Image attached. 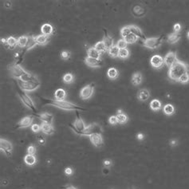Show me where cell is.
<instances>
[{"label": "cell", "mask_w": 189, "mask_h": 189, "mask_svg": "<svg viewBox=\"0 0 189 189\" xmlns=\"http://www.w3.org/2000/svg\"><path fill=\"white\" fill-rule=\"evenodd\" d=\"M130 34H131V30H130L129 25V26H125V27H122L121 29V35L122 37V39H125V37H127Z\"/></svg>", "instance_id": "obj_40"}, {"label": "cell", "mask_w": 189, "mask_h": 189, "mask_svg": "<svg viewBox=\"0 0 189 189\" xmlns=\"http://www.w3.org/2000/svg\"><path fill=\"white\" fill-rule=\"evenodd\" d=\"M41 130L43 133L46 134V135H51L54 133V128H53V125L45 123V122H42Z\"/></svg>", "instance_id": "obj_19"}, {"label": "cell", "mask_w": 189, "mask_h": 189, "mask_svg": "<svg viewBox=\"0 0 189 189\" xmlns=\"http://www.w3.org/2000/svg\"><path fill=\"white\" fill-rule=\"evenodd\" d=\"M12 7V3L10 2H5L4 3V7H6L7 9H10Z\"/></svg>", "instance_id": "obj_56"}, {"label": "cell", "mask_w": 189, "mask_h": 189, "mask_svg": "<svg viewBox=\"0 0 189 189\" xmlns=\"http://www.w3.org/2000/svg\"><path fill=\"white\" fill-rule=\"evenodd\" d=\"M124 39H125V41L127 42V44H133L138 41L139 39L136 36V35H134L133 34H132L131 33V34H129L128 36L125 37Z\"/></svg>", "instance_id": "obj_38"}, {"label": "cell", "mask_w": 189, "mask_h": 189, "mask_svg": "<svg viewBox=\"0 0 189 189\" xmlns=\"http://www.w3.org/2000/svg\"><path fill=\"white\" fill-rule=\"evenodd\" d=\"M18 83H19V87L25 92H33L34 90H38L41 85V82H39L36 76L34 75L33 76L31 80L26 82L18 80Z\"/></svg>", "instance_id": "obj_3"}, {"label": "cell", "mask_w": 189, "mask_h": 189, "mask_svg": "<svg viewBox=\"0 0 189 189\" xmlns=\"http://www.w3.org/2000/svg\"><path fill=\"white\" fill-rule=\"evenodd\" d=\"M25 164L28 166H34L36 165L37 158L34 155H30V154H27L24 157Z\"/></svg>", "instance_id": "obj_28"}, {"label": "cell", "mask_w": 189, "mask_h": 189, "mask_svg": "<svg viewBox=\"0 0 189 189\" xmlns=\"http://www.w3.org/2000/svg\"><path fill=\"white\" fill-rule=\"evenodd\" d=\"M189 73V66L187 63L179 60L168 70V78L172 81L178 82L181 76L184 73Z\"/></svg>", "instance_id": "obj_1"}, {"label": "cell", "mask_w": 189, "mask_h": 189, "mask_svg": "<svg viewBox=\"0 0 189 189\" xmlns=\"http://www.w3.org/2000/svg\"><path fill=\"white\" fill-rule=\"evenodd\" d=\"M46 105H50L52 106L57 107L59 109H64V110H85V109L80 106H78L77 105H74L72 102H67V101H57V100L46 99Z\"/></svg>", "instance_id": "obj_2"}, {"label": "cell", "mask_w": 189, "mask_h": 189, "mask_svg": "<svg viewBox=\"0 0 189 189\" xmlns=\"http://www.w3.org/2000/svg\"><path fill=\"white\" fill-rule=\"evenodd\" d=\"M62 188L63 189H78L77 188L73 186V185H71V184H68V185H66V186L62 187Z\"/></svg>", "instance_id": "obj_55"}, {"label": "cell", "mask_w": 189, "mask_h": 189, "mask_svg": "<svg viewBox=\"0 0 189 189\" xmlns=\"http://www.w3.org/2000/svg\"><path fill=\"white\" fill-rule=\"evenodd\" d=\"M33 121H34V117L32 116H24L19 121V123L17 124V128H19V129L28 128L30 126H32Z\"/></svg>", "instance_id": "obj_13"}, {"label": "cell", "mask_w": 189, "mask_h": 189, "mask_svg": "<svg viewBox=\"0 0 189 189\" xmlns=\"http://www.w3.org/2000/svg\"><path fill=\"white\" fill-rule=\"evenodd\" d=\"M91 143L93 146L97 147V148H100L103 145V138H102V133H96L90 135L89 136Z\"/></svg>", "instance_id": "obj_14"}, {"label": "cell", "mask_w": 189, "mask_h": 189, "mask_svg": "<svg viewBox=\"0 0 189 189\" xmlns=\"http://www.w3.org/2000/svg\"><path fill=\"white\" fill-rule=\"evenodd\" d=\"M103 172H104V174H109V170L108 169V168H105L104 169V171H103Z\"/></svg>", "instance_id": "obj_58"}, {"label": "cell", "mask_w": 189, "mask_h": 189, "mask_svg": "<svg viewBox=\"0 0 189 189\" xmlns=\"http://www.w3.org/2000/svg\"><path fill=\"white\" fill-rule=\"evenodd\" d=\"M1 43H2V45H4L5 43H7V39H1Z\"/></svg>", "instance_id": "obj_57"}, {"label": "cell", "mask_w": 189, "mask_h": 189, "mask_svg": "<svg viewBox=\"0 0 189 189\" xmlns=\"http://www.w3.org/2000/svg\"><path fill=\"white\" fill-rule=\"evenodd\" d=\"M164 113L165 114L168 115V116H171L175 113V108L174 106L171 104L165 105L164 106Z\"/></svg>", "instance_id": "obj_35"}, {"label": "cell", "mask_w": 189, "mask_h": 189, "mask_svg": "<svg viewBox=\"0 0 189 189\" xmlns=\"http://www.w3.org/2000/svg\"><path fill=\"white\" fill-rule=\"evenodd\" d=\"M150 97V92L147 89H141L137 93V98L141 102H146Z\"/></svg>", "instance_id": "obj_18"}, {"label": "cell", "mask_w": 189, "mask_h": 189, "mask_svg": "<svg viewBox=\"0 0 189 189\" xmlns=\"http://www.w3.org/2000/svg\"><path fill=\"white\" fill-rule=\"evenodd\" d=\"M29 36L28 35H22L18 38V46L21 48H26L28 43Z\"/></svg>", "instance_id": "obj_30"}, {"label": "cell", "mask_w": 189, "mask_h": 189, "mask_svg": "<svg viewBox=\"0 0 189 189\" xmlns=\"http://www.w3.org/2000/svg\"><path fill=\"white\" fill-rule=\"evenodd\" d=\"M109 123L112 125H115L116 124L118 123V121H117V117L116 116H111L109 118Z\"/></svg>", "instance_id": "obj_48"}, {"label": "cell", "mask_w": 189, "mask_h": 189, "mask_svg": "<svg viewBox=\"0 0 189 189\" xmlns=\"http://www.w3.org/2000/svg\"><path fill=\"white\" fill-rule=\"evenodd\" d=\"M36 147L34 145H30L28 148H27V154H30V155H34L36 153Z\"/></svg>", "instance_id": "obj_47"}, {"label": "cell", "mask_w": 189, "mask_h": 189, "mask_svg": "<svg viewBox=\"0 0 189 189\" xmlns=\"http://www.w3.org/2000/svg\"><path fill=\"white\" fill-rule=\"evenodd\" d=\"M2 182H3V184H3V185H7V184H8V183H7V180H3V181H2Z\"/></svg>", "instance_id": "obj_60"}, {"label": "cell", "mask_w": 189, "mask_h": 189, "mask_svg": "<svg viewBox=\"0 0 189 189\" xmlns=\"http://www.w3.org/2000/svg\"><path fill=\"white\" fill-rule=\"evenodd\" d=\"M130 55V51L128 48L121 49L120 52H119V58L121 59H126L128 58Z\"/></svg>", "instance_id": "obj_39"}, {"label": "cell", "mask_w": 189, "mask_h": 189, "mask_svg": "<svg viewBox=\"0 0 189 189\" xmlns=\"http://www.w3.org/2000/svg\"><path fill=\"white\" fill-rule=\"evenodd\" d=\"M33 74L30 73H29V72H27V71H26L24 73V74L21 77V78H20L19 80L20 81H22V82H28V81L30 80H31L32 78H33Z\"/></svg>", "instance_id": "obj_42"}, {"label": "cell", "mask_w": 189, "mask_h": 189, "mask_svg": "<svg viewBox=\"0 0 189 189\" xmlns=\"http://www.w3.org/2000/svg\"><path fill=\"white\" fill-rule=\"evenodd\" d=\"M133 15L136 18H141L145 16L147 13L146 8L142 5H136L132 9Z\"/></svg>", "instance_id": "obj_15"}, {"label": "cell", "mask_w": 189, "mask_h": 189, "mask_svg": "<svg viewBox=\"0 0 189 189\" xmlns=\"http://www.w3.org/2000/svg\"><path fill=\"white\" fill-rule=\"evenodd\" d=\"M101 55H102V53H99L94 48V46L93 47H90L87 50V57L95 58V59H101Z\"/></svg>", "instance_id": "obj_26"}, {"label": "cell", "mask_w": 189, "mask_h": 189, "mask_svg": "<svg viewBox=\"0 0 189 189\" xmlns=\"http://www.w3.org/2000/svg\"><path fill=\"white\" fill-rule=\"evenodd\" d=\"M85 63L88 66L92 68H98L102 65V62L101 59H95L90 57H86L85 58Z\"/></svg>", "instance_id": "obj_16"}, {"label": "cell", "mask_w": 189, "mask_h": 189, "mask_svg": "<svg viewBox=\"0 0 189 189\" xmlns=\"http://www.w3.org/2000/svg\"><path fill=\"white\" fill-rule=\"evenodd\" d=\"M19 97L20 100L22 101V102L26 105V106L30 109V110L34 112V113H36V108H35V105H34V102L32 101V99L26 93H19Z\"/></svg>", "instance_id": "obj_10"}, {"label": "cell", "mask_w": 189, "mask_h": 189, "mask_svg": "<svg viewBox=\"0 0 189 189\" xmlns=\"http://www.w3.org/2000/svg\"><path fill=\"white\" fill-rule=\"evenodd\" d=\"M38 141H39V143L42 145H44L45 143H46V140L44 139L43 136H39V139H38Z\"/></svg>", "instance_id": "obj_52"}, {"label": "cell", "mask_w": 189, "mask_h": 189, "mask_svg": "<svg viewBox=\"0 0 189 189\" xmlns=\"http://www.w3.org/2000/svg\"><path fill=\"white\" fill-rule=\"evenodd\" d=\"M142 80H143V77H142V74L140 72H136L133 74V77H132V83L133 85H135V86H137V85H140L142 82Z\"/></svg>", "instance_id": "obj_24"}, {"label": "cell", "mask_w": 189, "mask_h": 189, "mask_svg": "<svg viewBox=\"0 0 189 189\" xmlns=\"http://www.w3.org/2000/svg\"><path fill=\"white\" fill-rule=\"evenodd\" d=\"M8 70L10 71V76L12 77L13 78H15L16 80H19L21 77H22L24 73L27 70H25L24 69L22 68V66H20L19 64H13V65H10V66H8Z\"/></svg>", "instance_id": "obj_4"}, {"label": "cell", "mask_w": 189, "mask_h": 189, "mask_svg": "<svg viewBox=\"0 0 189 189\" xmlns=\"http://www.w3.org/2000/svg\"><path fill=\"white\" fill-rule=\"evenodd\" d=\"M177 82L181 83V84H187V83H188L189 82V73H184V75L180 77V78L178 80Z\"/></svg>", "instance_id": "obj_43"}, {"label": "cell", "mask_w": 189, "mask_h": 189, "mask_svg": "<svg viewBox=\"0 0 189 189\" xmlns=\"http://www.w3.org/2000/svg\"><path fill=\"white\" fill-rule=\"evenodd\" d=\"M70 127L73 129V132H74L75 133L82 136V134L83 133V132L85 131V129H86L87 125H85L84 121L81 118L80 116H79V115L78 114V118L76 119L73 125H70Z\"/></svg>", "instance_id": "obj_5"}, {"label": "cell", "mask_w": 189, "mask_h": 189, "mask_svg": "<svg viewBox=\"0 0 189 189\" xmlns=\"http://www.w3.org/2000/svg\"><path fill=\"white\" fill-rule=\"evenodd\" d=\"M161 44H162V36L158 38H146L145 40H143L144 46L151 50L157 49L158 47H160Z\"/></svg>", "instance_id": "obj_6"}, {"label": "cell", "mask_w": 189, "mask_h": 189, "mask_svg": "<svg viewBox=\"0 0 189 189\" xmlns=\"http://www.w3.org/2000/svg\"><path fill=\"white\" fill-rule=\"evenodd\" d=\"M37 46V43H36V41H35V36H33V35H30L29 36V40H28V43H27V50H31L33 49L34 47Z\"/></svg>", "instance_id": "obj_37"}, {"label": "cell", "mask_w": 189, "mask_h": 189, "mask_svg": "<svg viewBox=\"0 0 189 189\" xmlns=\"http://www.w3.org/2000/svg\"><path fill=\"white\" fill-rule=\"evenodd\" d=\"M35 41H36L37 45L44 46V45H46L49 42V41H50V37L44 35L42 34H39V35L35 36Z\"/></svg>", "instance_id": "obj_22"}, {"label": "cell", "mask_w": 189, "mask_h": 189, "mask_svg": "<svg viewBox=\"0 0 189 189\" xmlns=\"http://www.w3.org/2000/svg\"><path fill=\"white\" fill-rule=\"evenodd\" d=\"M73 171L71 168L68 167L65 168V174L67 175V176H70V175L73 174Z\"/></svg>", "instance_id": "obj_51"}, {"label": "cell", "mask_w": 189, "mask_h": 189, "mask_svg": "<svg viewBox=\"0 0 189 189\" xmlns=\"http://www.w3.org/2000/svg\"><path fill=\"white\" fill-rule=\"evenodd\" d=\"M119 52H120V49L116 45L112 46L111 48H109L107 50V53H109V55L112 57V58H117V57H119Z\"/></svg>", "instance_id": "obj_32"}, {"label": "cell", "mask_w": 189, "mask_h": 189, "mask_svg": "<svg viewBox=\"0 0 189 189\" xmlns=\"http://www.w3.org/2000/svg\"><path fill=\"white\" fill-rule=\"evenodd\" d=\"M103 165H104L105 168H109V167H111L112 165H113V162H112V160H104Z\"/></svg>", "instance_id": "obj_50"}, {"label": "cell", "mask_w": 189, "mask_h": 189, "mask_svg": "<svg viewBox=\"0 0 189 189\" xmlns=\"http://www.w3.org/2000/svg\"><path fill=\"white\" fill-rule=\"evenodd\" d=\"M36 116L39 117V120H41L42 122H45V123L53 125V114L49 113H42L37 114Z\"/></svg>", "instance_id": "obj_17"}, {"label": "cell", "mask_w": 189, "mask_h": 189, "mask_svg": "<svg viewBox=\"0 0 189 189\" xmlns=\"http://www.w3.org/2000/svg\"><path fill=\"white\" fill-rule=\"evenodd\" d=\"M116 116L117 117V121H118L119 124H125L128 121V120H129L128 116L125 113L116 114Z\"/></svg>", "instance_id": "obj_41"}, {"label": "cell", "mask_w": 189, "mask_h": 189, "mask_svg": "<svg viewBox=\"0 0 189 189\" xmlns=\"http://www.w3.org/2000/svg\"><path fill=\"white\" fill-rule=\"evenodd\" d=\"M54 97L57 101H65L66 98V90L63 89H58L54 92Z\"/></svg>", "instance_id": "obj_25"}, {"label": "cell", "mask_w": 189, "mask_h": 189, "mask_svg": "<svg viewBox=\"0 0 189 189\" xmlns=\"http://www.w3.org/2000/svg\"><path fill=\"white\" fill-rule=\"evenodd\" d=\"M107 76L109 79L111 80H115L119 77V71L116 70V68H113V67H111L109 68L107 71Z\"/></svg>", "instance_id": "obj_29"}, {"label": "cell", "mask_w": 189, "mask_h": 189, "mask_svg": "<svg viewBox=\"0 0 189 189\" xmlns=\"http://www.w3.org/2000/svg\"><path fill=\"white\" fill-rule=\"evenodd\" d=\"M94 48L101 53H105V52H107V50H108L106 48V46H105V45L104 42L102 41H102L97 42V43L95 44Z\"/></svg>", "instance_id": "obj_33"}, {"label": "cell", "mask_w": 189, "mask_h": 189, "mask_svg": "<svg viewBox=\"0 0 189 189\" xmlns=\"http://www.w3.org/2000/svg\"><path fill=\"white\" fill-rule=\"evenodd\" d=\"M129 27H130V30H131L132 34H133L134 35H136L138 39H141L142 40H145L146 39L145 35H144L143 32L141 30V28H139L137 26H135V25H129Z\"/></svg>", "instance_id": "obj_20"}, {"label": "cell", "mask_w": 189, "mask_h": 189, "mask_svg": "<svg viewBox=\"0 0 189 189\" xmlns=\"http://www.w3.org/2000/svg\"><path fill=\"white\" fill-rule=\"evenodd\" d=\"M162 107L161 102L157 99H153L150 102V109L153 111H158Z\"/></svg>", "instance_id": "obj_31"}, {"label": "cell", "mask_w": 189, "mask_h": 189, "mask_svg": "<svg viewBox=\"0 0 189 189\" xmlns=\"http://www.w3.org/2000/svg\"><path fill=\"white\" fill-rule=\"evenodd\" d=\"M181 39V34L179 33H172L168 35L167 38V42L170 44H175L177 42L179 41V39Z\"/></svg>", "instance_id": "obj_23"}, {"label": "cell", "mask_w": 189, "mask_h": 189, "mask_svg": "<svg viewBox=\"0 0 189 189\" xmlns=\"http://www.w3.org/2000/svg\"><path fill=\"white\" fill-rule=\"evenodd\" d=\"M42 34L46 36H50L53 32V27L50 23H44L41 27Z\"/></svg>", "instance_id": "obj_21"}, {"label": "cell", "mask_w": 189, "mask_h": 189, "mask_svg": "<svg viewBox=\"0 0 189 189\" xmlns=\"http://www.w3.org/2000/svg\"><path fill=\"white\" fill-rule=\"evenodd\" d=\"M187 37H188V39H189V31L188 32V34H187Z\"/></svg>", "instance_id": "obj_61"}, {"label": "cell", "mask_w": 189, "mask_h": 189, "mask_svg": "<svg viewBox=\"0 0 189 189\" xmlns=\"http://www.w3.org/2000/svg\"><path fill=\"white\" fill-rule=\"evenodd\" d=\"M116 113H117V114L123 113V111H122V109H118V110H117V112H116Z\"/></svg>", "instance_id": "obj_59"}, {"label": "cell", "mask_w": 189, "mask_h": 189, "mask_svg": "<svg viewBox=\"0 0 189 189\" xmlns=\"http://www.w3.org/2000/svg\"><path fill=\"white\" fill-rule=\"evenodd\" d=\"M173 30H174L175 33H179L181 30V25L179 23H176L173 27Z\"/></svg>", "instance_id": "obj_49"}, {"label": "cell", "mask_w": 189, "mask_h": 189, "mask_svg": "<svg viewBox=\"0 0 189 189\" xmlns=\"http://www.w3.org/2000/svg\"><path fill=\"white\" fill-rule=\"evenodd\" d=\"M62 80L64 82V83H66V84H71L74 81V76H73V73H67L66 74H64Z\"/></svg>", "instance_id": "obj_36"}, {"label": "cell", "mask_w": 189, "mask_h": 189, "mask_svg": "<svg viewBox=\"0 0 189 189\" xmlns=\"http://www.w3.org/2000/svg\"><path fill=\"white\" fill-rule=\"evenodd\" d=\"M178 145V141L176 140H175V139H172L171 141H170V145L172 146V147H175V146H176Z\"/></svg>", "instance_id": "obj_53"}, {"label": "cell", "mask_w": 189, "mask_h": 189, "mask_svg": "<svg viewBox=\"0 0 189 189\" xmlns=\"http://www.w3.org/2000/svg\"><path fill=\"white\" fill-rule=\"evenodd\" d=\"M71 53L70 51L64 50L61 53V58H62L63 60H69L70 58Z\"/></svg>", "instance_id": "obj_45"}, {"label": "cell", "mask_w": 189, "mask_h": 189, "mask_svg": "<svg viewBox=\"0 0 189 189\" xmlns=\"http://www.w3.org/2000/svg\"><path fill=\"white\" fill-rule=\"evenodd\" d=\"M102 126L100 125L99 124L92 123L88 125L86 129H85V131L83 132V133L82 134V136H90V135H93V134L102 133Z\"/></svg>", "instance_id": "obj_7"}, {"label": "cell", "mask_w": 189, "mask_h": 189, "mask_svg": "<svg viewBox=\"0 0 189 189\" xmlns=\"http://www.w3.org/2000/svg\"><path fill=\"white\" fill-rule=\"evenodd\" d=\"M94 83H91L89 85H85L82 89L80 93V97L82 100H88L90 97H92L94 93Z\"/></svg>", "instance_id": "obj_8"}, {"label": "cell", "mask_w": 189, "mask_h": 189, "mask_svg": "<svg viewBox=\"0 0 189 189\" xmlns=\"http://www.w3.org/2000/svg\"><path fill=\"white\" fill-rule=\"evenodd\" d=\"M0 150L3 153L7 156H11L13 151V145L11 142L6 139H0Z\"/></svg>", "instance_id": "obj_9"}, {"label": "cell", "mask_w": 189, "mask_h": 189, "mask_svg": "<svg viewBox=\"0 0 189 189\" xmlns=\"http://www.w3.org/2000/svg\"><path fill=\"white\" fill-rule=\"evenodd\" d=\"M164 61L165 66L170 69L178 61L176 53L175 52H168L164 58Z\"/></svg>", "instance_id": "obj_11"}, {"label": "cell", "mask_w": 189, "mask_h": 189, "mask_svg": "<svg viewBox=\"0 0 189 189\" xmlns=\"http://www.w3.org/2000/svg\"><path fill=\"white\" fill-rule=\"evenodd\" d=\"M127 45H128V44H127V42L125 41V39H120V40H118L116 44V46H117L120 50H121V49L127 48Z\"/></svg>", "instance_id": "obj_44"}, {"label": "cell", "mask_w": 189, "mask_h": 189, "mask_svg": "<svg viewBox=\"0 0 189 189\" xmlns=\"http://www.w3.org/2000/svg\"><path fill=\"white\" fill-rule=\"evenodd\" d=\"M150 64H151V66H153V68H155V69L162 68V66H164V64H165L164 58H162L160 55H158V54L153 55L150 59Z\"/></svg>", "instance_id": "obj_12"}, {"label": "cell", "mask_w": 189, "mask_h": 189, "mask_svg": "<svg viewBox=\"0 0 189 189\" xmlns=\"http://www.w3.org/2000/svg\"><path fill=\"white\" fill-rule=\"evenodd\" d=\"M7 42L8 46L10 47V50H14L18 46V39H15V37H9L7 39Z\"/></svg>", "instance_id": "obj_34"}, {"label": "cell", "mask_w": 189, "mask_h": 189, "mask_svg": "<svg viewBox=\"0 0 189 189\" xmlns=\"http://www.w3.org/2000/svg\"><path fill=\"white\" fill-rule=\"evenodd\" d=\"M102 41L104 42L105 45L106 46L107 50H109V48H111L112 46H114L113 43V39L111 36H109V34H107V32L105 30V36L102 39Z\"/></svg>", "instance_id": "obj_27"}, {"label": "cell", "mask_w": 189, "mask_h": 189, "mask_svg": "<svg viewBox=\"0 0 189 189\" xmlns=\"http://www.w3.org/2000/svg\"><path fill=\"white\" fill-rule=\"evenodd\" d=\"M31 130L34 132V133H38L39 132L41 131V125H38V124L32 125Z\"/></svg>", "instance_id": "obj_46"}, {"label": "cell", "mask_w": 189, "mask_h": 189, "mask_svg": "<svg viewBox=\"0 0 189 189\" xmlns=\"http://www.w3.org/2000/svg\"><path fill=\"white\" fill-rule=\"evenodd\" d=\"M136 138H137V140H139V141H142V140L145 139V135H144L142 133H139L136 135Z\"/></svg>", "instance_id": "obj_54"}]
</instances>
